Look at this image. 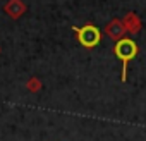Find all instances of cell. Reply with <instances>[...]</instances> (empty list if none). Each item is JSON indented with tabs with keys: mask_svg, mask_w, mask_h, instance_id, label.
Listing matches in <instances>:
<instances>
[{
	"mask_svg": "<svg viewBox=\"0 0 146 141\" xmlns=\"http://www.w3.org/2000/svg\"><path fill=\"white\" fill-rule=\"evenodd\" d=\"M28 86H29L31 91H38V90H40V81H38V79H31Z\"/></svg>",
	"mask_w": 146,
	"mask_h": 141,
	"instance_id": "obj_3",
	"label": "cell"
},
{
	"mask_svg": "<svg viewBox=\"0 0 146 141\" xmlns=\"http://www.w3.org/2000/svg\"><path fill=\"white\" fill-rule=\"evenodd\" d=\"M72 29H74V33L78 35L79 43H81L83 47H86V48L96 47V45L100 43V40H102L100 29H98L96 26H93V24H86V26H83V28H76V26H74Z\"/></svg>",
	"mask_w": 146,
	"mask_h": 141,
	"instance_id": "obj_2",
	"label": "cell"
},
{
	"mask_svg": "<svg viewBox=\"0 0 146 141\" xmlns=\"http://www.w3.org/2000/svg\"><path fill=\"white\" fill-rule=\"evenodd\" d=\"M117 59L122 60V81H125V74H127V64L137 55V45L129 40V38H120L117 43H115V48H113Z\"/></svg>",
	"mask_w": 146,
	"mask_h": 141,
	"instance_id": "obj_1",
	"label": "cell"
}]
</instances>
